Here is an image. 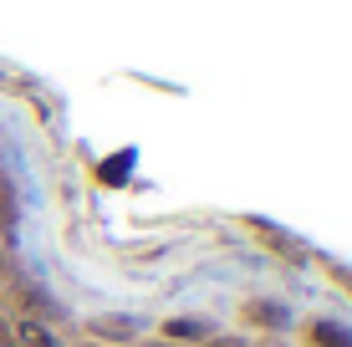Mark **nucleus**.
I'll use <instances>...</instances> for the list:
<instances>
[{"label": "nucleus", "instance_id": "f257e3e1", "mask_svg": "<svg viewBox=\"0 0 352 347\" xmlns=\"http://www.w3.org/2000/svg\"><path fill=\"white\" fill-rule=\"evenodd\" d=\"M10 337H16V347H56V337H52V332H46L36 317L16 322V332H10Z\"/></svg>", "mask_w": 352, "mask_h": 347}, {"label": "nucleus", "instance_id": "20e7f679", "mask_svg": "<svg viewBox=\"0 0 352 347\" xmlns=\"http://www.w3.org/2000/svg\"><path fill=\"white\" fill-rule=\"evenodd\" d=\"M164 337H204V327H199V322H168Z\"/></svg>", "mask_w": 352, "mask_h": 347}, {"label": "nucleus", "instance_id": "39448f33", "mask_svg": "<svg viewBox=\"0 0 352 347\" xmlns=\"http://www.w3.org/2000/svg\"><path fill=\"white\" fill-rule=\"evenodd\" d=\"M92 332H102V337H133V322H92Z\"/></svg>", "mask_w": 352, "mask_h": 347}, {"label": "nucleus", "instance_id": "423d86ee", "mask_svg": "<svg viewBox=\"0 0 352 347\" xmlns=\"http://www.w3.org/2000/svg\"><path fill=\"white\" fill-rule=\"evenodd\" d=\"M0 347H16V337L6 332V317H0Z\"/></svg>", "mask_w": 352, "mask_h": 347}, {"label": "nucleus", "instance_id": "6e6552de", "mask_svg": "<svg viewBox=\"0 0 352 347\" xmlns=\"http://www.w3.org/2000/svg\"><path fill=\"white\" fill-rule=\"evenodd\" d=\"M143 347H174V342H143Z\"/></svg>", "mask_w": 352, "mask_h": 347}, {"label": "nucleus", "instance_id": "0eeeda50", "mask_svg": "<svg viewBox=\"0 0 352 347\" xmlns=\"http://www.w3.org/2000/svg\"><path fill=\"white\" fill-rule=\"evenodd\" d=\"M214 347H240V342H235V337H225V342H214Z\"/></svg>", "mask_w": 352, "mask_h": 347}, {"label": "nucleus", "instance_id": "7ed1b4c3", "mask_svg": "<svg viewBox=\"0 0 352 347\" xmlns=\"http://www.w3.org/2000/svg\"><path fill=\"white\" fill-rule=\"evenodd\" d=\"M311 342L317 347H352V337L342 327H332V322H317V327H311Z\"/></svg>", "mask_w": 352, "mask_h": 347}, {"label": "nucleus", "instance_id": "f03ea898", "mask_svg": "<svg viewBox=\"0 0 352 347\" xmlns=\"http://www.w3.org/2000/svg\"><path fill=\"white\" fill-rule=\"evenodd\" d=\"M245 317H250V322H261V327H286V322H291V317H286V306H276V302H250V306H245Z\"/></svg>", "mask_w": 352, "mask_h": 347}]
</instances>
